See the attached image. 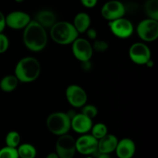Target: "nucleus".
<instances>
[{
    "mask_svg": "<svg viewBox=\"0 0 158 158\" xmlns=\"http://www.w3.org/2000/svg\"><path fill=\"white\" fill-rule=\"evenodd\" d=\"M23 39L25 46L32 52H40L44 49L48 42L46 29L35 20H31L24 29Z\"/></svg>",
    "mask_w": 158,
    "mask_h": 158,
    "instance_id": "1",
    "label": "nucleus"
},
{
    "mask_svg": "<svg viewBox=\"0 0 158 158\" xmlns=\"http://www.w3.org/2000/svg\"><path fill=\"white\" fill-rule=\"evenodd\" d=\"M41 73V65L34 57L27 56L21 59L15 68V76L19 82L31 83L37 80Z\"/></svg>",
    "mask_w": 158,
    "mask_h": 158,
    "instance_id": "2",
    "label": "nucleus"
},
{
    "mask_svg": "<svg viewBox=\"0 0 158 158\" xmlns=\"http://www.w3.org/2000/svg\"><path fill=\"white\" fill-rule=\"evenodd\" d=\"M78 35L73 25L69 22H56L50 28L51 38L57 44H71L78 38Z\"/></svg>",
    "mask_w": 158,
    "mask_h": 158,
    "instance_id": "3",
    "label": "nucleus"
},
{
    "mask_svg": "<svg viewBox=\"0 0 158 158\" xmlns=\"http://www.w3.org/2000/svg\"><path fill=\"white\" fill-rule=\"evenodd\" d=\"M46 126L52 134L64 135L71 128V119L67 113H52L46 119Z\"/></svg>",
    "mask_w": 158,
    "mask_h": 158,
    "instance_id": "4",
    "label": "nucleus"
},
{
    "mask_svg": "<svg viewBox=\"0 0 158 158\" xmlns=\"http://www.w3.org/2000/svg\"><path fill=\"white\" fill-rule=\"evenodd\" d=\"M77 151L76 140L69 134L60 136L56 143V154L59 158H73Z\"/></svg>",
    "mask_w": 158,
    "mask_h": 158,
    "instance_id": "5",
    "label": "nucleus"
},
{
    "mask_svg": "<svg viewBox=\"0 0 158 158\" xmlns=\"http://www.w3.org/2000/svg\"><path fill=\"white\" fill-rule=\"evenodd\" d=\"M137 32L143 41H154L158 37V21L151 19L142 20L137 25Z\"/></svg>",
    "mask_w": 158,
    "mask_h": 158,
    "instance_id": "6",
    "label": "nucleus"
},
{
    "mask_svg": "<svg viewBox=\"0 0 158 158\" xmlns=\"http://www.w3.org/2000/svg\"><path fill=\"white\" fill-rule=\"evenodd\" d=\"M126 6L118 0H110L105 3L101 9V15L108 21H114L123 17L126 13Z\"/></svg>",
    "mask_w": 158,
    "mask_h": 158,
    "instance_id": "7",
    "label": "nucleus"
},
{
    "mask_svg": "<svg viewBox=\"0 0 158 158\" xmlns=\"http://www.w3.org/2000/svg\"><path fill=\"white\" fill-rule=\"evenodd\" d=\"M72 51L74 56L81 63L89 61L93 56L92 45L86 39L77 38L72 43Z\"/></svg>",
    "mask_w": 158,
    "mask_h": 158,
    "instance_id": "8",
    "label": "nucleus"
},
{
    "mask_svg": "<svg viewBox=\"0 0 158 158\" xmlns=\"http://www.w3.org/2000/svg\"><path fill=\"white\" fill-rule=\"evenodd\" d=\"M66 97L69 104L76 108L83 107L87 102L86 91L78 85H69L66 89Z\"/></svg>",
    "mask_w": 158,
    "mask_h": 158,
    "instance_id": "9",
    "label": "nucleus"
},
{
    "mask_svg": "<svg viewBox=\"0 0 158 158\" xmlns=\"http://www.w3.org/2000/svg\"><path fill=\"white\" fill-rule=\"evenodd\" d=\"M129 56L134 63L146 65L151 60V52L149 47L145 43H136L130 47Z\"/></svg>",
    "mask_w": 158,
    "mask_h": 158,
    "instance_id": "10",
    "label": "nucleus"
},
{
    "mask_svg": "<svg viewBox=\"0 0 158 158\" xmlns=\"http://www.w3.org/2000/svg\"><path fill=\"white\" fill-rule=\"evenodd\" d=\"M109 27L114 35L120 39L129 38L134 32V26L123 17L109 22Z\"/></svg>",
    "mask_w": 158,
    "mask_h": 158,
    "instance_id": "11",
    "label": "nucleus"
},
{
    "mask_svg": "<svg viewBox=\"0 0 158 158\" xmlns=\"http://www.w3.org/2000/svg\"><path fill=\"white\" fill-rule=\"evenodd\" d=\"M98 140L91 134H84L76 140L77 151L83 155H90L97 152Z\"/></svg>",
    "mask_w": 158,
    "mask_h": 158,
    "instance_id": "12",
    "label": "nucleus"
},
{
    "mask_svg": "<svg viewBox=\"0 0 158 158\" xmlns=\"http://www.w3.org/2000/svg\"><path fill=\"white\" fill-rule=\"evenodd\" d=\"M30 22V15L23 11H14L6 16V25L13 29H25Z\"/></svg>",
    "mask_w": 158,
    "mask_h": 158,
    "instance_id": "13",
    "label": "nucleus"
},
{
    "mask_svg": "<svg viewBox=\"0 0 158 158\" xmlns=\"http://www.w3.org/2000/svg\"><path fill=\"white\" fill-rule=\"evenodd\" d=\"M92 127V120L82 114H76L71 119V127L78 134H86L91 131Z\"/></svg>",
    "mask_w": 158,
    "mask_h": 158,
    "instance_id": "14",
    "label": "nucleus"
},
{
    "mask_svg": "<svg viewBox=\"0 0 158 158\" xmlns=\"http://www.w3.org/2000/svg\"><path fill=\"white\" fill-rule=\"evenodd\" d=\"M116 154L118 158H132L136 151V145L133 140L123 138L118 141Z\"/></svg>",
    "mask_w": 158,
    "mask_h": 158,
    "instance_id": "15",
    "label": "nucleus"
},
{
    "mask_svg": "<svg viewBox=\"0 0 158 158\" xmlns=\"http://www.w3.org/2000/svg\"><path fill=\"white\" fill-rule=\"evenodd\" d=\"M118 141V139L115 135L107 134L105 137L98 140L97 151L102 154H110L115 151Z\"/></svg>",
    "mask_w": 158,
    "mask_h": 158,
    "instance_id": "16",
    "label": "nucleus"
},
{
    "mask_svg": "<svg viewBox=\"0 0 158 158\" xmlns=\"http://www.w3.org/2000/svg\"><path fill=\"white\" fill-rule=\"evenodd\" d=\"M35 21L46 29L52 27L56 23V18L55 14L51 11L41 10L35 15Z\"/></svg>",
    "mask_w": 158,
    "mask_h": 158,
    "instance_id": "17",
    "label": "nucleus"
},
{
    "mask_svg": "<svg viewBox=\"0 0 158 158\" xmlns=\"http://www.w3.org/2000/svg\"><path fill=\"white\" fill-rule=\"evenodd\" d=\"M91 19L86 12H80L77 14L73 20V26L78 33H83L86 32L90 26Z\"/></svg>",
    "mask_w": 158,
    "mask_h": 158,
    "instance_id": "18",
    "label": "nucleus"
},
{
    "mask_svg": "<svg viewBox=\"0 0 158 158\" xmlns=\"http://www.w3.org/2000/svg\"><path fill=\"white\" fill-rule=\"evenodd\" d=\"M18 84L19 80L15 75H8L3 77L0 81V89L3 92L10 93L16 89Z\"/></svg>",
    "mask_w": 158,
    "mask_h": 158,
    "instance_id": "19",
    "label": "nucleus"
},
{
    "mask_svg": "<svg viewBox=\"0 0 158 158\" xmlns=\"http://www.w3.org/2000/svg\"><path fill=\"white\" fill-rule=\"evenodd\" d=\"M16 149L19 157L20 158H35L36 157V149L30 143H23Z\"/></svg>",
    "mask_w": 158,
    "mask_h": 158,
    "instance_id": "20",
    "label": "nucleus"
},
{
    "mask_svg": "<svg viewBox=\"0 0 158 158\" xmlns=\"http://www.w3.org/2000/svg\"><path fill=\"white\" fill-rule=\"evenodd\" d=\"M144 11L148 19L158 21V0H148L144 4Z\"/></svg>",
    "mask_w": 158,
    "mask_h": 158,
    "instance_id": "21",
    "label": "nucleus"
},
{
    "mask_svg": "<svg viewBox=\"0 0 158 158\" xmlns=\"http://www.w3.org/2000/svg\"><path fill=\"white\" fill-rule=\"evenodd\" d=\"M108 134V130L106 125L103 123H98L91 128V135L99 140Z\"/></svg>",
    "mask_w": 158,
    "mask_h": 158,
    "instance_id": "22",
    "label": "nucleus"
},
{
    "mask_svg": "<svg viewBox=\"0 0 158 158\" xmlns=\"http://www.w3.org/2000/svg\"><path fill=\"white\" fill-rule=\"evenodd\" d=\"M21 137L17 131H12L7 134L6 137V146L12 148H17L19 146Z\"/></svg>",
    "mask_w": 158,
    "mask_h": 158,
    "instance_id": "23",
    "label": "nucleus"
},
{
    "mask_svg": "<svg viewBox=\"0 0 158 158\" xmlns=\"http://www.w3.org/2000/svg\"><path fill=\"white\" fill-rule=\"evenodd\" d=\"M81 114H83L84 116H86L88 118L93 120V119H94V117H97V115L98 114V110H97V106H95L94 105H84V106L82 107Z\"/></svg>",
    "mask_w": 158,
    "mask_h": 158,
    "instance_id": "24",
    "label": "nucleus"
},
{
    "mask_svg": "<svg viewBox=\"0 0 158 158\" xmlns=\"http://www.w3.org/2000/svg\"><path fill=\"white\" fill-rule=\"evenodd\" d=\"M0 158H19L16 148L4 147L0 149Z\"/></svg>",
    "mask_w": 158,
    "mask_h": 158,
    "instance_id": "25",
    "label": "nucleus"
},
{
    "mask_svg": "<svg viewBox=\"0 0 158 158\" xmlns=\"http://www.w3.org/2000/svg\"><path fill=\"white\" fill-rule=\"evenodd\" d=\"M92 47L94 50L97 51V52H104L109 47L107 42L104 40H95L94 42V44L92 45Z\"/></svg>",
    "mask_w": 158,
    "mask_h": 158,
    "instance_id": "26",
    "label": "nucleus"
},
{
    "mask_svg": "<svg viewBox=\"0 0 158 158\" xmlns=\"http://www.w3.org/2000/svg\"><path fill=\"white\" fill-rule=\"evenodd\" d=\"M9 46V38L2 32L0 33V53L6 52Z\"/></svg>",
    "mask_w": 158,
    "mask_h": 158,
    "instance_id": "27",
    "label": "nucleus"
},
{
    "mask_svg": "<svg viewBox=\"0 0 158 158\" xmlns=\"http://www.w3.org/2000/svg\"><path fill=\"white\" fill-rule=\"evenodd\" d=\"M83 6L86 8H94L97 4L98 0H80Z\"/></svg>",
    "mask_w": 158,
    "mask_h": 158,
    "instance_id": "28",
    "label": "nucleus"
},
{
    "mask_svg": "<svg viewBox=\"0 0 158 158\" xmlns=\"http://www.w3.org/2000/svg\"><path fill=\"white\" fill-rule=\"evenodd\" d=\"M86 34H87L88 38L90 39V40H96L97 37V32L96 31V29H92V28H89L86 30Z\"/></svg>",
    "mask_w": 158,
    "mask_h": 158,
    "instance_id": "29",
    "label": "nucleus"
},
{
    "mask_svg": "<svg viewBox=\"0 0 158 158\" xmlns=\"http://www.w3.org/2000/svg\"><path fill=\"white\" fill-rule=\"evenodd\" d=\"M6 26V16H5L4 14L0 11V33L2 32V31L4 30Z\"/></svg>",
    "mask_w": 158,
    "mask_h": 158,
    "instance_id": "30",
    "label": "nucleus"
},
{
    "mask_svg": "<svg viewBox=\"0 0 158 158\" xmlns=\"http://www.w3.org/2000/svg\"><path fill=\"white\" fill-rule=\"evenodd\" d=\"M82 67L84 69V70H89L91 68V63L89 61L83 62L82 63Z\"/></svg>",
    "mask_w": 158,
    "mask_h": 158,
    "instance_id": "31",
    "label": "nucleus"
},
{
    "mask_svg": "<svg viewBox=\"0 0 158 158\" xmlns=\"http://www.w3.org/2000/svg\"><path fill=\"white\" fill-rule=\"evenodd\" d=\"M96 155V158H110L109 154H102V153H100L97 151V153L94 154Z\"/></svg>",
    "mask_w": 158,
    "mask_h": 158,
    "instance_id": "32",
    "label": "nucleus"
},
{
    "mask_svg": "<svg viewBox=\"0 0 158 158\" xmlns=\"http://www.w3.org/2000/svg\"><path fill=\"white\" fill-rule=\"evenodd\" d=\"M46 158H59V157L56 153H50L46 156Z\"/></svg>",
    "mask_w": 158,
    "mask_h": 158,
    "instance_id": "33",
    "label": "nucleus"
},
{
    "mask_svg": "<svg viewBox=\"0 0 158 158\" xmlns=\"http://www.w3.org/2000/svg\"><path fill=\"white\" fill-rule=\"evenodd\" d=\"M146 66H148V67H152V66H154V62H153V60H149V61L147 63Z\"/></svg>",
    "mask_w": 158,
    "mask_h": 158,
    "instance_id": "34",
    "label": "nucleus"
},
{
    "mask_svg": "<svg viewBox=\"0 0 158 158\" xmlns=\"http://www.w3.org/2000/svg\"><path fill=\"white\" fill-rule=\"evenodd\" d=\"M15 2H19V3H21V2H24L25 0H15Z\"/></svg>",
    "mask_w": 158,
    "mask_h": 158,
    "instance_id": "35",
    "label": "nucleus"
},
{
    "mask_svg": "<svg viewBox=\"0 0 158 158\" xmlns=\"http://www.w3.org/2000/svg\"><path fill=\"white\" fill-rule=\"evenodd\" d=\"M86 158H93V157H86Z\"/></svg>",
    "mask_w": 158,
    "mask_h": 158,
    "instance_id": "36",
    "label": "nucleus"
}]
</instances>
